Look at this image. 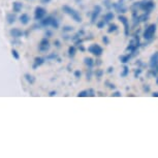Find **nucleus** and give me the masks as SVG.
<instances>
[{
  "instance_id": "obj_1",
  "label": "nucleus",
  "mask_w": 158,
  "mask_h": 158,
  "mask_svg": "<svg viewBox=\"0 0 158 158\" xmlns=\"http://www.w3.org/2000/svg\"><path fill=\"white\" fill-rule=\"evenodd\" d=\"M62 10H63L65 14H67L68 16H70L74 21H76V22H77V23L82 22V18H81V16H80V14L77 13L76 10H73V7L67 6V5H64V6L62 7Z\"/></svg>"
},
{
  "instance_id": "obj_2",
  "label": "nucleus",
  "mask_w": 158,
  "mask_h": 158,
  "mask_svg": "<svg viewBox=\"0 0 158 158\" xmlns=\"http://www.w3.org/2000/svg\"><path fill=\"white\" fill-rule=\"evenodd\" d=\"M138 5L143 11H145V13H147V14L150 13L155 7V3L153 1H151V0H144V1H142V2H139Z\"/></svg>"
},
{
  "instance_id": "obj_3",
  "label": "nucleus",
  "mask_w": 158,
  "mask_h": 158,
  "mask_svg": "<svg viewBox=\"0 0 158 158\" xmlns=\"http://www.w3.org/2000/svg\"><path fill=\"white\" fill-rule=\"evenodd\" d=\"M155 32H156V25H155V24H151V25H149L148 27L145 29L143 36H144L146 40H151L152 38L154 37Z\"/></svg>"
},
{
  "instance_id": "obj_4",
  "label": "nucleus",
  "mask_w": 158,
  "mask_h": 158,
  "mask_svg": "<svg viewBox=\"0 0 158 158\" xmlns=\"http://www.w3.org/2000/svg\"><path fill=\"white\" fill-rule=\"evenodd\" d=\"M150 68L154 76L158 73V52L154 53L150 59Z\"/></svg>"
},
{
  "instance_id": "obj_5",
  "label": "nucleus",
  "mask_w": 158,
  "mask_h": 158,
  "mask_svg": "<svg viewBox=\"0 0 158 158\" xmlns=\"http://www.w3.org/2000/svg\"><path fill=\"white\" fill-rule=\"evenodd\" d=\"M88 51L91 53L92 55L96 56V57H99V56L102 55V53H103V49L99 46V44H91V46L88 48Z\"/></svg>"
},
{
  "instance_id": "obj_6",
  "label": "nucleus",
  "mask_w": 158,
  "mask_h": 158,
  "mask_svg": "<svg viewBox=\"0 0 158 158\" xmlns=\"http://www.w3.org/2000/svg\"><path fill=\"white\" fill-rule=\"evenodd\" d=\"M51 48V44H50V41L47 40V38H43V40H40V46H38V50H40V52L41 53H46L48 51L50 50Z\"/></svg>"
},
{
  "instance_id": "obj_7",
  "label": "nucleus",
  "mask_w": 158,
  "mask_h": 158,
  "mask_svg": "<svg viewBox=\"0 0 158 158\" xmlns=\"http://www.w3.org/2000/svg\"><path fill=\"white\" fill-rule=\"evenodd\" d=\"M47 11L46 10H44V7L41 6H37L36 8H35V13H34V18L35 20L37 21H41L44 18V16H46Z\"/></svg>"
},
{
  "instance_id": "obj_8",
  "label": "nucleus",
  "mask_w": 158,
  "mask_h": 158,
  "mask_svg": "<svg viewBox=\"0 0 158 158\" xmlns=\"http://www.w3.org/2000/svg\"><path fill=\"white\" fill-rule=\"evenodd\" d=\"M118 19H119V21H120L122 24H123V26H124V33H125L126 36H128V34H129V22H128L127 18H125L124 16H119Z\"/></svg>"
},
{
  "instance_id": "obj_9",
  "label": "nucleus",
  "mask_w": 158,
  "mask_h": 158,
  "mask_svg": "<svg viewBox=\"0 0 158 158\" xmlns=\"http://www.w3.org/2000/svg\"><path fill=\"white\" fill-rule=\"evenodd\" d=\"M100 11H101V7L99 6V5H96V6L94 7V10L92 11V16H91V22L92 23H95L97 17L99 16Z\"/></svg>"
},
{
  "instance_id": "obj_10",
  "label": "nucleus",
  "mask_w": 158,
  "mask_h": 158,
  "mask_svg": "<svg viewBox=\"0 0 158 158\" xmlns=\"http://www.w3.org/2000/svg\"><path fill=\"white\" fill-rule=\"evenodd\" d=\"M10 33L11 36L15 37V38H19L21 36H23V31L19 28H13L10 31Z\"/></svg>"
},
{
  "instance_id": "obj_11",
  "label": "nucleus",
  "mask_w": 158,
  "mask_h": 158,
  "mask_svg": "<svg viewBox=\"0 0 158 158\" xmlns=\"http://www.w3.org/2000/svg\"><path fill=\"white\" fill-rule=\"evenodd\" d=\"M44 62V59L41 58V57H36L34 59V63H33V69H36L38 66H40V65H43Z\"/></svg>"
},
{
  "instance_id": "obj_12",
  "label": "nucleus",
  "mask_w": 158,
  "mask_h": 158,
  "mask_svg": "<svg viewBox=\"0 0 158 158\" xmlns=\"http://www.w3.org/2000/svg\"><path fill=\"white\" fill-rule=\"evenodd\" d=\"M53 20H54V18H53V17L44 18V19L41 20V25H43V26H51V25H52Z\"/></svg>"
},
{
  "instance_id": "obj_13",
  "label": "nucleus",
  "mask_w": 158,
  "mask_h": 158,
  "mask_svg": "<svg viewBox=\"0 0 158 158\" xmlns=\"http://www.w3.org/2000/svg\"><path fill=\"white\" fill-rule=\"evenodd\" d=\"M29 21H30V18L27 14H23L22 16L20 17V22L23 24V25H27L29 23Z\"/></svg>"
},
{
  "instance_id": "obj_14",
  "label": "nucleus",
  "mask_w": 158,
  "mask_h": 158,
  "mask_svg": "<svg viewBox=\"0 0 158 158\" xmlns=\"http://www.w3.org/2000/svg\"><path fill=\"white\" fill-rule=\"evenodd\" d=\"M23 7V4L21 3V2H14L13 4V10L15 13H20L21 10H22Z\"/></svg>"
},
{
  "instance_id": "obj_15",
  "label": "nucleus",
  "mask_w": 158,
  "mask_h": 158,
  "mask_svg": "<svg viewBox=\"0 0 158 158\" xmlns=\"http://www.w3.org/2000/svg\"><path fill=\"white\" fill-rule=\"evenodd\" d=\"M84 62H85V64L87 65V66H88L89 68H91V67L95 64L94 60H93L92 58H90V57H86V58L84 59Z\"/></svg>"
},
{
  "instance_id": "obj_16",
  "label": "nucleus",
  "mask_w": 158,
  "mask_h": 158,
  "mask_svg": "<svg viewBox=\"0 0 158 158\" xmlns=\"http://www.w3.org/2000/svg\"><path fill=\"white\" fill-rule=\"evenodd\" d=\"M114 7L116 8V10H117L118 13H125V11H126V8L122 6V4H121V3L114 4Z\"/></svg>"
},
{
  "instance_id": "obj_17",
  "label": "nucleus",
  "mask_w": 158,
  "mask_h": 158,
  "mask_svg": "<svg viewBox=\"0 0 158 158\" xmlns=\"http://www.w3.org/2000/svg\"><path fill=\"white\" fill-rule=\"evenodd\" d=\"M114 19V14L113 13H108V14H106L104 15V17H103V20L106 21V23L108 22H111V21Z\"/></svg>"
},
{
  "instance_id": "obj_18",
  "label": "nucleus",
  "mask_w": 158,
  "mask_h": 158,
  "mask_svg": "<svg viewBox=\"0 0 158 158\" xmlns=\"http://www.w3.org/2000/svg\"><path fill=\"white\" fill-rule=\"evenodd\" d=\"M6 20L8 24H13L15 23V21H16V16H15L14 14H8L6 16Z\"/></svg>"
},
{
  "instance_id": "obj_19",
  "label": "nucleus",
  "mask_w": 158,
  "mask_h": 158,
  "mask_svg": "<svg viewBox=\"0 0 158 158\" xmlns=\"http://www.w3.org/2000/svg\"><path fill=\"white\" fill-rule=\"evenodd\" d=\"M131 56L130 55H123V56H120V61L122 62V63H127L128 61H129Z\"/></svg>"
},
{
  "instance_id": "obj_20",
  "label": "nucleus",
  "mask_w": 158,
  "mask_h": 158,
  "mask_svg": "<svg viewBox=\"0 0 158 158\" xmlns=\"http://www.w3.org/2000/svg\"><path fill=\"white\" fill-rule=\"evenodd\" d=\"M117 29H118V26L116 25V24H111V25H110V28L108 29V32L109 33H112V32H115Z\"/></svg>"
},
{
  "instance_id": "obj_21",
  "label": "nucleus",
  "mask_w": 158,
  "mask_h": 158,
  "mask_svg": "<svg viewBox=\"0 0 158 158\" xmlns=\"http://www.w3.org/2000/svg\"><path fill=\"white\" fill-rule=\"evenodd\" d=\"M25 79L27 80V81H28L29 83H30V84H33L34 81H35L34 77H32L31 74H29V73H26V74H25Z\"/></svg>"
},
{
  "instance_id": "obj_22",
  "label": "nucleus",
  "mask_w": 158,
  "mask_h": 158,
  "mask_svg": "<svg viewBox=\"0 0 158 158\" xmlns=\"http://www.w3.org/2000/svg\"><path fill=\"white\" fill-rule=\"evenodd\" d=\"M87 96H89L88 90H83L81 92H79V94H77V97H87Z\"/></svg>"
},
{
  "instance_id": "obj_23",
  "label": "nucleus",
  "mask_w": 158,
  "mask_h": 158,
  "mask_svg": "<svg viewBox=\"0 0 158 158\" xmlns=\"http://www.w3.org/2000/svg\"><path fill=\"white\" fill-rule=\"evenodd\" d=\"M128 73H129V68H128L127 66H124L123 71L121 73V77H127V76H128Z\"/></svg>"
},
{
  "instance_id": "obj_24",
  "label": "nucleus",
  "mask_w": 158,
  "mask_h": 158,
  "mask_svg": "<svg viewBox=\"0 0 158 158\" xmlns=\"http://www.w3.org/2000/svg\"><path fill=\"white\" fill-rule=\"evenodd\" d=\"M74 54H76V48L69 47V49H68V55H69V57H73Z\"/></svg>"
},
{
  "instance_id": "obj_25",
  "label": "nucleus",
  "mask_w": 158,
  "mask_h": 158,
  "mask_svg": "<svg viewBox=\"0 0 158 158\" xmlns=\"http://www.w3.org/2000/svg\"><path fill=\"white\" fill-rule=\"evenodd\" d=\"M106 24V22L104 20H101V21H99V22H97V27L99 28V29H101V28H103L104 27V25Z\"/></svg>"
},
{
  "instance_id": "obj_26",
  "label": "nucleus",
  "mask_w": 158,
  "mask_h": 158,
  "mask_svg": "<svg viewBox=\"0 0 158 158\" xmlns=\"http://www.w3.org/2000/svg\"><path fill=\"white\" fill-rule=\"evenodd\" d=\"M11 55H13V57L15 58V59H17V60H18V59H19L20 58V55H19V53H18L17 52V51L16 50H11Z\"/></svg>"
},
{
  "instance_id": "obj_27",
  "label": "nucleus",
  "mask_w": 158,
  "mask_h": 158,
  "mask_svg": "<svg viewBox=\"0 0 158 158\" xmlns=\"http://www.w3.org/2000/svg\"><path fill=\"white\" fill-rule=\"evenodd\" d=\"M95 74H96V77H98V79H100V77H102V74H103V70H101V69H96V71H95Z\"/></svg>"
},
{
  "instance_id": "obj_28",
  "label": "nucleus",
  "mask_w": 158,
  "mask_h": 158,
  "mask_svg": "<svg viewBox=\"0 0 158 158\" xmlns=\"http://www.w3.org/2000/svg\"><path fill=\"white\" fill-rule=\"evenodd\" d=\"M89 96H95V92L93 89H89Z\"/></svg>"
},
{
  "instance_id": "obj_29",
  "label": "nucleus",
  "mask_w": 158,
  "mask_h": 158,
  "mask_svg": "<svg viewBox=\"0 0 158 158\" xmlns=\"http://www.w3.org/2000/svg\"><path fill=\"white\" fill-rule=\"evenodd\" d=\"M102 41H103V43L106 44H108L110 43V40H109L108 36H103V37H102Z\"/></svg>"
},
{
  "instance_id": "obj_30",
  "label": "nucleus",
  "mask_w": 158,
  "mask_h": 158,
  "mask_svg": "<svg viewBox=\"0 0 158 158\" xmlns=\"http://www.w3.org/2000/svg\"><path fill=\"white\" fill-rule=\"evenodd\" d=\"M81 71L80 70H76L74 71V76H76V77H81Z\"/></svg>"
},
{
  "instance_id": "obj_31",
  "label": "nucleus",
  "mask_w": 158,
  "mask_h": 158,
  "mask_svg": "<svg viewBox=\"0 0 158 158\" xmlns=\"http://www.w3.org/2000/svg\"><path fill=\"white\" fill-rule=\"evenodd\" d=\"M56 57H57V55H56V54H51V55L48 56L47 59H55Z\"/></svg>"
},
{
  "instance_id": "obj_32",
  "label": "nucleus",
  "mask_w": 158,
  "mask_h": 158,
  "mask_svg": "<svg viewBox=\"0 0 158 158\" xmlns=\"http://www.w3.org/2000/svg\"><path fill=\"white\" fill-rule=\"evenodd\" d=\"M91 74H92V71H91V69H89V73H87V79L88 80L91 79Z\"/></svg>"
},
{
  "instance_id": "obj_33",
  "label": "nucleus",
  "mask_w": 158,
  "mask_h": 158,
  "mask_svg": "<svg viewBox=\"0 0 158 158\" xmlns=\"http://www.w3.org/2000/svg\"><path fill=\"white\" fill-rule=\"evenodd\" d=\"M71 30H73V28L69 27V26H66V27L63 29V31H71Z\"/></svg>"
},
{
  "instance_id": "obj_34",
  "label": "nucleus",
  "mask_w": 158,
  "mask_h": 158,
  "mask_svg": "<svg viewBox=\"0 0 158 158\" xmlns=\"http://www.w3.org/2000/svg\"><path fill=\"white\" fill-rule=\"evenodd\" d=\"M113 96H116V97H120L121 96V93H120V92H115V93L114 94H113Z\"/></svg>"
},
{
  "instance_id": "obj_35",
  "label": "nucleus",
  "mask_w": 158,
  "mask_h": 158,
  "mask_svg": "<svg viewBox=\"0 0 158 158\" xmlns=\"http://www.w3.org/2000/svg\"><path fill=\"white\" fill-rule=\"evenodd\" d=\"M142 73V69H139L138 71H135V77H138V76H139V73Z\"/></svg>"
},
{
  "instance_id": "obj_36",
  "label": "nucleus",
  "mask_w": 158,
  "mask_h": 158,
  "mask_svg": "<svg viewBox=\"0 0 158 158\" xmlns=\"http://www.w3.org/2000/svg\"><path fill=\"white\" fill-rule=\"evenodd\" d=\"M152 96H153V97H158V92H154V93L152 94Z\"/></svg>"
},
{
  "instance_id": "obj_37",
  "label": "nucleus",
  "mask_w": 158,
  "mask_h": 158,
  "mask_svg": "<svg viewBox=\"0 0 158 158\" xmlns=\"http://www.w3.org/2000/svg\"><path fill=\"white\" fill-rule=\"evenodd\" d=\"M54 95H56V92H55V91L50 92V96H54Z\"/></svg>"
},
{
  "instance_id": "obj_38",
  "label": "nucleus",
  "mask_w": 158,
  "mask_h": 158,
  "mask_svg": "<svg viewBox=\"0 0 158 158\" xmlns=\"http://www.w3.org/2000/svg\"><path fill=\"white\" fill-rule=\"evenodd\" d=\"M55 44H56V47H58V48L60 47V43H59L58 40H56V41H55Z\"/></svg>"
},
{
  "instance_id": "obj_39",
  "label": "nucleus",
  "mask_w": 158,
  "mask_h": 158,
  "mask_svg": "<svg viewBox=\"0 0 158 158\" xmlns=\"http://www.w3.org/2000/svg\"><path fill=\"white\" fill-rule=\"evenodd\" d=\"M113 70H114V68H113V67H109V70H108V73H112Z\"/></svg>"
},
{
  "instance_id": "obj_40",
  "label": "nucleus",
  "mask_w": 158,
  "mask_h": 158,
  "mask_svg": "<svg viewBox=\"0 0 158 158\" xmlns=\"http://www.w3.org/2000/svg\"><path fill=\"white\" fill-rule=\"evenodd\" d=\"M144 90H145V91H147V92H149V91H150V88H149V87H144Z\"/></svg>"
},
{
  "instance_id": "obj_41",
  "label": "nucleus",
  "mask_w": 158,
  "mask_h": 158,
  "mask_svg": "<svg viewBox=\"0 0 158 158\" xmlns=\"http://www.w3.org/2000/svg\"><path fill=\"white\" fill-rule=\"evenodd\" d=\"M49 1H51V0H43L44 3H48V2H49Z\"/></svg>"
},
{
  "instance_id": "obj_42",
  "label": "nucleus",
  "mask_w": 158,
  "mask_h": 158,
  "mask_svg": "<svg viewBox=\"0 0 158 158\" xmlns=\"http://www.w3.org/2000/svg\"><path fill=\"white\" fill-rule=\"evenodd\" d=\"M156 84L158 85V77H157V79H156Z\"/></svg>"
}]
</instances>
